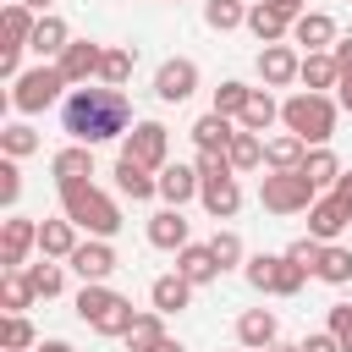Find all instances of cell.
Returning a JSON list of instances; mask_svg holds the SVG:
<instances>
[{
  "label": "cell",
  "instance_id": "cell-3",
  "mask_svg": "<svg viewBox=\"0 0 352 352\" xmlns=\"http://www.w3.org/2000/svg\"><path fill=\"white\" fill-rule=\"evenodd\" d=\"M336 116H341V104H336L330 94L297 88V94L280 99V126H286L292 138H302L308 148H324V143L336 138Z\"/></svg>",
  "mask_w": 352,
  "mask_h": 352
},
{
  "label": "cell",
  "instance_id": "cell-47",
  "mask_svg": "<svg viewBox=\"0 0 352 352\" xmlns=\"http://www.w3.org/2000/svg\"><path fill=\"white\" fill-rule=\"evenodd\" d=\"M319 253H324V242H314V236H297V242L286 248V258H292V264H302L308 275L319 270Z\"/></svg>",
  "mask_w": 352,
  "mask_h": 352
},
{
  "label": "cell",
  "instance_id": "cell-44",
  "mask_svg": "<svg viewBox=\"0 0 352 352\" xmlns=\"http://www.w3.org/2000/svg\"><path fill=\"white\" fill-rule=\"evenodd\" d=\"M324 330L341 341V352H352V302H330V314H324Z\"/></svg>",
  "mask_w": 352,
  "mask_h": 352
},
{
  "label": "cell",
  "instance_id": "cell-9",
  "mask_svg": "<svg viewBox=\"0 0 352 352\" xmlns=\"http://www.w3.org/2000/svg\"><path fill=\"white\" fill-rule=\"evenodd\" d=\"M72 264V275L88 286V280H110L116 270H121V258H116V248L104 242V236H88V242H77V253L66 258Z\"/></svg>",
  "mask_w": 352,
  "mask_h": 352
},
{
  "label": "cell",
  "instance_id": "cell-12",
  "mask_svg": "<svg viewBox=\"0 0 352 352\" xmlns=\"http://www.w3.org/2000/svg\"><path fill=\"white\" fill-rule=\"evenodd\" d=\"M38 248V220H22V214H11L6 226H0V264L6 270H28V253Z\"/></svg>",
  "mask_w": 352,
  "mask_h": 352
},
{
  "label": "cell",
  "instance_id": "cell-33",
  "mask_svg": "<svg viewBox=\"0 0 352 352\" xmlns=\"http://www.w3.org/2000/svg\"><path fill=\"white\" fill-rule=\"evenodd\" d=\"M121 341H126L132 352H154V346L165 341V314H154V308H148V314H138V319H132V330H126Z\"/></svg>",
  "mask_w": 352,
  "mask_h": 352
},
{
  "label": "cell",
  "instance_id": "cell-5",
  "mask_svg": "<svg viewBox=\"0 0 352 352\" xmlns=\"http://www.w3.org/2000/svg\"><path fill=\"white\" fill-rule=\"evenodd\" d=\"M66 77H60V66L55 60H38V66H28L16 82H11V110L16 116H38V110H50V104H66Z\"/></svg>",
  "mask_w": 352,
  "mask_h": 352
},
{
  "label": "cell",
  "instance_id": "cell-34",
  "mask_svg": "<svg viewBox=\"0 0 352 352\" xmlns=\"http://www.w3.org/2000/svg\"><path fill=\"white\" fill-rule=\"evenodd\" d=\"M132 66H138V55H132V50H121V44H104L99 82H104V88H126V82H132Z\"/></svg>",
  "mask_w": 352,
  "mask_h": 352
},
{
  "label": "cell",
  "instance_id": "cell-38",
  "mask_svg": "<svg viewBox=\"0 0 352 352\" xmlns=\"http://www.w3.org/2000/svg\"><path fill=\"white\" fill-rule=\"evenodd\" d=\"M204 22H209L214 33L248 28V0H204Z\"/></svg>",
  "mask_w": 352,
  "mask_h": 352
},
{
  "label": "cell",
  "instance_id": "cell-43",
  "mask_svg": "<svg viewBox=\"0 0 352 352\" xmlns=\"http://www.w3.org/2000/svg\"><path fill=\"white\" fill-rule=\"evenodd\" d=\"M209 248H214L220 270H236V264H248V248H242V236H236V231H214V236H209Z\"/></svg>",
  "mask_w": 352,
  "mask_h": 352
},
{
  "label": "cell",
  "instance_id": "cell-52",
  "mask_svg": "<svg viewBox=\"0 0 352 352\" xmlns=\"http://www.w3.org/2000/svg\"><path fill=\"white\" fill-rule=\"evenodd\" d=\"M275 6H280V11H292V16H302V11H308V0H275Z\"/></svg>",
  "mask_w": 352,
  "mask_h": 352
},
{
  "label": "cell",
  "instance_id": "cell-32",
  "mask_svg": "<svg viewBox=\"0 0 352 352\" xmlns=\"http://www.w3.org/2000/svg\"><path fill=\"white\" fill-rule=\"evenodd\" d=\"M22 275H28V286H33V297H44V302L66 292V264H55V258H44V264H28Z\"/></svg>",
  "mask_w": 352,
  "mask_h": 352
},
{
  "label": "cell",
  "instance_id": "cell-41",
  "mask_svg": "<svg viewBox=\"0 0 352 352\" xmlns=\"http://www.w3.org/2000/svg\"><path fill=\"white\" fill-rule=\"evenodd\" d=\"M248 99H253V88H248V82H236V77H226V82L214 88V110H220V116H231V121H242Z\"/></svg>",
  "mask_w": 352,
  "mask_h": 352
},
{
  "label": "cell",
  "instance_id": "cell-42",
  "mask_svg": "<svg viewBox=\"0 0 352 352\" xmlns=\"http://www.w3.org/2000/svg\"><path fill=\"white\" fill-rule=\"evenodd\" d=\"M336 60H341V82H336V104L352 116V33H341L336 38V50H330Z\"/></svg>",
  "mask_w": 352,
  "mask_h": 352
},
{
  "label": "cell",
  "instance_id": "cell-45",
  "mask_svg": "<svg viewBox=\"0 0 352 352\" xmlns=\"http://www.w3.org/2000/svg\"><path fill=\"white\" fill-rule=\"evenodd\" d=\"M16 198H22V165L0 154V204H6V209H16Z\"/></svg>",
  "mask_w": 352,
  "mask_h": 352
},
{
  "label": "cell",
  "instance_id": "cell-30",
  "mask_svg": "<svg viewBox=\"0 0 352 352\" xmlns=\"http://www.w3.org/2000/svg\"><path fill=\"white\" fill-rule=\"evenodd\" d=\"M50 170H55V182H88V176H94V148L72 143V148H60V154L50 160Z\"/></svg>",
  "mask_w": 352,
  "mask_h": 352
},
{
  "label": "cell",
  "instance_id": "cell-21",
  "mask_svg": "<svg viewBox=\"0 0 352 352\" xmlns=\"http://www.w3.org/2000/svg\"><path fill=\"white\" fill-rule=\"evenodd\" d=\"M198 204H204L214 220H231V214L242 209V187H236V176H204V192H198Z\"/></svg>",
  "mask_w": 352,
  "mask_h": 352
},
{
  "label": "cell",
  "instance_id": "cell-54",
  "mask_svg": "<svg viewBox=\"0 0 352 352\" xmlns=\"http://www.w3.org/2000/svg\"><path fill=\"white\" fill-rule=\"evenodd\" d=\"M154 352H187V346H182V341H170V336H165V341H160V346H154Z\"/></svg>",
  "mask_w": 352,
  "mask_h": 352
},
{
  "label": "cell",
  "instance_id": "cell-46",
  "mask_svg": "<svg viewBox=\"0 0 352 352\" xmlns=\"http://www.w3.org/2000/svg\"><path fill=\"white\" fill-rule=\"evenodd\" d=\"M302 280H308V270H302V264H292V258L280 253V275H275V297H297V292H302Z\"/></svg>",
  "mask_w": 352,
  "mask_h": 352
},
{
  "label": "cell",
  "instance_id": "cell-36",
  "mask_svg": "<svg viewBox=\"0 0 352 352\" xmlns=\"http://www.w3.org/2000/svg\"><path fill=\"white\" fill-rule=\"evenodd\" d=\"M275 275H280V253H248L242 280H248L253 292H270V297H275Z\"/></svg>",
  "mask_w": 352,
  "mask_h": 352
},
{
  "label": "cell",
  "instance_id": "cell-53",
  "mask_svg": "<svg viewBox=\"0 0 352 352\" xmlns=\"http://www.w3.org/2000/svg\"><path fill=\"white\" fill-rule=\"evenodd\" d=\"M22 6H28V11H38V16H50V6H55V0H22Z\"/></svg>",
  "mask_w": 352,
  "mask_h": 352
},
{
  "label": "cell",
  "instance_id": "cell-56",
  "mask_svg": "<svg viewBox=\"0 0 352 352\" xmlns=\"http://www.w3.org/2000/svg\"><path fill=\"white\" fill-rule=\"evenodd\" d=\"M236 352H253V346H236Z\"/></svg>",
  "mask_w": 352,
  "mask_h": 352
},
{
  "label": "cell",
  "instance_id": "cell-22",
  "mask_svg": "<svg viewBox=\"0 0 352 352\" xmlns=\"http://www.w3.org/2000/svg\"><path fill=\"white\" fill-rule=\"evenodd\" d=\"M66 44H72V28H66L55 11H50V16H38V28H33V44H28V50H33L38 60H60V55H66Z\"/></svg>",
  "mask_w": 352,
  "mask_h": 352
},
{
  "label": "cell",
  "instance_id": "cell-2",
  "mask_svg": "<svg viewBox=\"0 0 352 352\" xmlns=\"http://www.w3.org/2000/svg\"><path fill=\"white\" fill-rule=\"evenodd\" d=\"M55 192H60V214H66L77 231L104 236V242L121 231V204H116L104 187H94V182H55Z\"/></svg>",
  "mask_w": 352,
  "mask_h": 352
},
{
  "label": "cell",
  "instance_id": "cell-13",
  "mask_svg": "<svg viewBox=\"0 0 352 352\" xmlns=\"http://www.w3.org/2000/svg\"><path fill=\"white\" fill-rule=\"evenodd\" d=\"M292 22H297V16L280 11L275 0H253V6H248V33H253L258 44H286V38H292Z\"/></svg>",
  "mask_w": 352,
  "mask_h": 352
},
{
  "label": "cell",
  "instance_id": "cell-1",
  "mask_svg": "<svg viewBox=\"0 0 352 352\" xmlns=\"http://www.w3.org/2000/svg\"><path fill=\"white\" fill-rule=\"evenodd\" d=\"M60 126H66L72 143L94 148V143H116V138H126L138 121H132V99H126L121 88L82 82V88L66 94V104H60Z\"/></svg>",
  "mask_w": 352,
  "mask_h": 352
},
{
  "label": "cell",
  "instance_id": "cell-23",
  "mask_svg": "<svg viewBox=\"0 0 352 352\" xmlns=\"http://www.w3.org/2000/svg\"><path fill=\"white\" fill-rule=\"evenodd\" d=\"M302 160H308V143L302 138H292V132L264 138V170H302Z\"/></svg>",
  "mask_w": 352,
  "mask_h": 352
},
{
  "label": "cell",
  "instance_id": "cell-50",
  "mask_svg": "<svg viewBox=\"0 0 352 352\" xmlns=\"http://www.w3.org/2000/svg\"><path fill=\"white\" fill-rule=\"evenodd\" d=\"M330 192H336V198H341V209H346V214H352V170H341V182H336V187H330Z\"/></svg>",
  "mask_w": 352,
  "mask_h": 352
},
{
  "label": "cell",
  "instance_id": "cell-20",
  "mask_svg": "<svg viewBox=\"0 0 352 352\" xmlns=\"http://www.w3.org/2000/svg\"><path fill=\"white\" fill-rule=\"evenodd\" d=\"M148 242L165 248V253H182V248L192 242V226L182 220V209H154V214H148Z\"/></svg>",
  "mask_w": 352,
  "mask_h": 352
},
{
  "label": "cell",
  "instance_id": "cell-40",
  "mask_svg": "<svg viewBox=\"0 0 352 352\" xmlns=\"http://www.w3.org/2000/svg\"><path fill=\"white\" fill-rule=\"evenodd\" d=\"M0 308H6V314L33 308V286H28V275H22V270H6V275H0Z\"/></svg>",
  "mask_w": 352,
  "mask_h": 352
},
{
  "label": "cell",
  "instance_id": "cell-17",
  "mask_svg": "<svg viewBox=\"0 0 352 352\" xmlns=\"http://www.w3.org/2000/svg\"><path fill=\"white\" fill-rule=\"evenodd\" d=\"M116 192L132 204H148V198H160V170H148L138 160H116Z\"/></svg>",
  "mask_w": 352,
  "mask_h": 352
},
{
  "label": "cell",
  "instance_id": "cell-7",
  "mask_svg": "<svg viewBox=\"0 0 352 352\" xmlns=\"http://www.w3.org/2000/svg\"><path fill=\"white\" fill-rule=\"evenodd\" d=\"M121 160H138L148 170H165L170 165V126L165 121H138L126 138H121Z\"/></svg>",
  "mask_w": 352,
  "mask_h": 352
},
{
  "label": "cell",
  "instance_id": "cell-29",
  "mask_svg": "<svg viewBox=\"0 0 352 352\" xmlns=\"http://www.w3.org/2000/svg\"><path fill=\"white\" fill-rule=\"evenodd\" d=\"M226 160H231V170H236V176H242V170H258V165H264V138L236 126V138L226 143Z\"/></svg>",
  "mask_w": 352,
  "mask_h": 352
},
{
  "label": "cell",
  "instance_id": "cell-31",
  "mask_svg": "<svg viewBox=\"0 0 352 352\" xmlns=\"http://www.w3.org/2000/svg\"><path fill=\"white\" fill-rule=\"evenodd\" d=\"M324 286H352V248H341V242H324V253H319V270H314Z\"/></svg>",
  "mask_w": 352,
  "mask_h": 352
},
{
  "label": "cell",
  "instance_id": "cell-18",
  "mask_svg": "<svg viewBox=\"0 0 352 352\" xmlns=\"http://www.w3.org/2000/svg\"><path fill=\"white\" fill-rule=\"evenodd\" d=\"M176 275H182L187 286H209V280H220V258H214V248H209V242H187V248L176 253Z\"/></svg>",
  "mask_w": 352,
  "mask_h": 352
},
{
  "label": "cell",
  "instance_id": "cell-35",
  "mask_svg": "<svg viewBox=\"0 0 352 352\" xmlns=\"http://www.w3.org/2000/svg\"><path fill=\"white\" fill-rule=\"evenodd\" d=\"M302 176H308L319 192H330V187L341 182V160H336L330 148H308V160H302Z\"/></svg>",
  "mask_w": 352,
  "mask_h": 352
},
{
  "label": "cell",
  "instance_id": "cell-10",
  "mask_svg": "<svg viewBox=\"0 0 352 352\" xmlns=\"http://www.w3.org/2000/svg\"><path fill=\"white\" fill-rule=\"evenodd\" d=\"M55 66H60V77H66L72 88H82V82H99L104 44H94V38H72V44H66V55H60Z\"/></svg>",
  "mask_w": 352,
  "mask_h": 352
},
{
  "label": "cell",
  "instance_id": "cell-51",
  "mask_svg": "<svg viewBox=\"0 0 352 352\" xmlns=\"http://www.w3.org/2000/svg\"><path fill=\"white\" fill-rule=\"evenodd\" d=\"M33 352H77V346H72V341H38Z\"/></svg>",
  "mask_w": 352,
  "mask_h": 352
},
{
  "label": "cell",
  "instance_id": "cell-28",
  "mask_svg": "<svg viewBox=\"0 0 352 352\" xmlns=\"http://www.w3.org/2000/svg\"><path fill=\"white\" fill-rule=\"evenodd\" d=\"M231 138H236V121L220 116V110H209V116L192 121V143H198V148H226Z\"/></svg>",
  "mask_w": 352,
  "mask_h": 352
},
{
  "label": "cell",
  "instance_id": "cell-14",
  "mask_svg": "<svg viewBox=\"0 0 352 352\" xmlns=\"http://www.w3.org/2000/svg\"><path fill=\"white\" fill-rule=\"evenodd\" d=\"M336 38H341V28H336V16H330V11H302V16L292 22V44H302V55L336 50Z\"/></svg>",
  "mask_w": 352,
  "mask_h": 352
},
{
  "label": "cell",
  "instance_id": "cell-16",
  "mask_svg": "<svg viewBox=\"0 0 352 352\" xmlns=\"http://www.w3.org/2000/svg\"><path fill=\"white\" fill-rule=\"evenodd\" d=\"M280 341V324L270 308H242L236 314V346H253V352H270Z\"/></svg>",
  "mask_w": 352,
  "mask_h": 352
},
{
  "label": "cell",
  "instance_id": "cell-25",
  "mask_svg": "<svg viewBox=\"0 0 352 352\" xmlns=\"http://www.w3.org/2000/svg\"><path fill=\"white\" fill-rule=\"evenodd\" d=\"M192 292H198V286H187V280L170 270V275H154V286H148V302H154V314H182V308L192 302Z\"/></svg>",
  "mask_w": 352,
  "mask_h": 352
},
{
  "label": "cell",
  "instance_id": "cell-48",
  "mask_svg": "<svg viewBox=\"0 0 352 352\" xmlns=\"http://www.w3.org/2000/svg\"><path fill=\"white\" fill-rule=\"evenodd\" d=\"M192 165H198V176H236V170H231V160H226V148H198V160H192Z\"/></svg>",
  "mask_w": 352,
  "mask_h": 352
},
{
  "label": "cell",
  "instance_id": "cell-37",
  "mask_svg": "<svg viewBox=\"0 0 352 352\" xmlns=\"http://www.w3.org/2000/svg\"><path fill=\"white\" fill-rule=\"evenodd\" d=\"M38 346V330L28 324V314H6L0 319V352H33Z\"/></svg>",
  "mask_w": 352,
  "mask_h": 352
},
{
  "label": "cell",
  "instance_id": "cell-26",
  "mask_svg": "<svg viewBox=\"0 0 352 352\" xmlns=\"http://www.w3.org/2000/svg\"><path fill=\"white\" fill-rule=\"evenodd\" d=\"M308 94H330L336 82H341V60L330 55V50H319V55H302V77H297Z\"/></svg>",
  "mask_w": 352,
  "mask_h": 352
},
{
  "label": "cell",
  "instance_id": "cell-49",
  "mask_svg": "<svg viewBox=\"0 0 352 352\" xmlns=\"http://www.w3.org/2000/svg\"><path fill=\"white\" fill-rule=\"evenodd\" d=\"M302 352H341V341L330 330H314V336H302Z\"/></svg>",
  "mask_w": 352,
  "mask_h": 352
},
{
  "label": "cell",
  "instance_id": "cell-11",
  "mask_svg": "<svg viewBox=\"0 0 352 352\" xmlns=\"http://www.w3.org/2000/svg\"><path fill=\"white\" fill-rule=\"evenodd\" d=\"M302 77V50L292 44H264L258 50V82L264 88H292Z\"/></svg>",
  "mask_w": 352,
  "mask_h": 352
},
{
  "label": "cell",
  "instance_id": "cell-4",
  "mask_svg": "<svg viewBox=\"0 0 352 352\" xmlns=\"http://www.w3.org/2000/svg\"><path fill=\"white\" fill-rule=\"evenodd\" d=\"M77 319H82L88 330H99V336H126L132 319H138V308H132L121 292H110L104 280H88V286L77 292Z\"/></svg>",
  "mask_w": 352,
  "mask_h": 352
},
{
  "label": "cell",
  "instance_id": "cell-6",
  "mask_svg": "<svg viewBox=\"0 0 352 352\" xmlns=\"http://www.w3.org/2000/svg\"><path fill=\"white\" fill-rule=\"evenodd\" d=\"M258 204H264L270 214H308V209L319 204V187H314L302 170H264Z\"/></svg>",
  "mask_w": 352,
  "mask_h": 352
},
{
  "label": "cell",
  "instance_id": "cell-39",
  "mask_svg": "<svg viewBox=\"0 0 352 352\" xmlns=\"http://www.w3.org/2000/svg\"><path fill=\"white\" fill-rule=\"evenodd\" d=\"M0 154H6V160H28V154H38V132H33L28 121L0 126Z\"/></svg>",
  "mask_w": 352,
  "mask_h": 352
},
{
  "label": "cell",
  "instance_id": "cell-19",
  "mask_svg": "<svg viewBox=\"0 0 352 352\" xmlns=\"http://www.w3.org/2000/svg\"><path fill=\"white\" fill-rule=\"evenodd\" d=\"M346 220H352V214L341 209V198H336V192H319V204L308 209V236H314V242H336V236L346 231Z\"/></svg>",
  "mask_w": 352,
  "mask_h": 352
},
{
  "label": "cell",
  "instance_id": "cell-27",
  "mask_svg": "<svg viewBox=\"0 0 352 352\" xmlns=\"http://www.w3.org/2000/svg\"><path fill=\"white\" fill-rule=\"evenodd\" d=\"M275 121H280V99H275L270 88H253V99H248V110H242V121H236V126H242V132H258V138H264V132H270Z\"/></svg>",
  "mask_w": 352,
  "mask_h": 352
},
{
  "label": "cell",
  "instance_id": "cell-24",
  "mask_svg": "<svg viewBox=\"0 0 352 352\" xmlns=\"http://www.w3.org/2000/svg\"><path fill=\"white\" fill-rule=\"evenodd\" d=\"M77 242H82V236H77V226H72L66 214H60V220H38V253H44V258H72Z\"/></svg>",
  "mask_w": 352,
  "mask_h": 352
},
{
  "label": "cell",
  "instance_id": "cell-55",
  "mask_svg": "<svg viewBox=\"0 0 352 352\" xmlns=\"http://www.w3.org/2000/svg\"><path fill=\"white\" fill-rule=\"evenodd\" d=\"M270 352H302V341H275Z\"/></svg>",
  "mask_w": 352,
  "mask_h": 352
},
{
  "label": "cell",
  "instance_id": "cell-15",
  "mask_svg": "<svg viewBox=\"0 0 352 352\" xmlns=\"http://www.w3.org/2000/svg\"><path fill=\"white\" fill-rule=\"evenodd\" d=\"M204 192V176H198V165H165L160 170V198H165V209H182V204H192Z\"/></svg>",
  "mask_w": 352,
  "mask_h": 352
},
{
  "label": "cell",
  "instance_id": "cell-8",
  "mask_svg": "<svg viewBox=\"0 0 352 352\" xmlns=\"http://www.w3.org/2000/svg\"><path fill=\"white\" fill-rule=\"evenodd\" d=\"M154 94H160L165 104H182V99H192V94H198V60H187V55H170V60H160V72H154Z\"/></svg>",
  "mask_w": 352,
  "mask_h": 352
}]
</instances>
